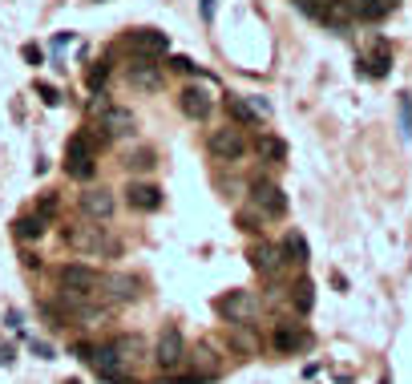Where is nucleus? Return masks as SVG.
<instances>
[{"instance_id":"f257e3e1","label":"nucleus","mask_w":412,"mask_h":384,"mask_svg":"<svg viewBox=\"0 0 412 384\" xmlns=\"http://www.w3.org/2000/svg\"><path fill=\"white\" fill-rule=\"evenodd\" d=\"M65 174L77 178V182H89L97 174V154H93V138L81 130L69 138V150H65Z\"/></svg>"},{"instance_id":"f03ea898","label":"nucleus","mask_w":412,"mask_h":384,"mask_svg":"<svg viewBox=\"0 0 412 384\" xmlns=\"http://www.w3.org/2000/svg\"><path fill=\"white\" fill-rule=\"evenodd\" d=\"M206 150H210L218 162H239V158L247 154V138H243V130H234V125H218V130H210Z\"/></svg>"},{"instance_id":"7ed1b4c3","label":"nucleus","mask_w":412,"mask_h":384,"mask_svg":"<svg viewBox=\"0 0 412 384\" xmlns=\"http://www.w3.org/2000/svg\"><path fill=\"white\" fill-rule=\"evenodd\" d=\"M251 211H259L267 222H271V218H283L287 215V194L279 191L275 182H263V178H259V182H251Z\"/></svg>"},{"instance_id":"20e7f679","label":"nucleus","mask_w":412,"mask_h":384,"mask_svg":"<svg viewBox=\"0 0 412 384\" xmlns=\"http://www.w3.org/2000/svg\"><path fill=\"white\" fill-rule=\"evenodd\" d=\"M93 360V368H97V376L105 384H130V360L117 352L114 344H105V348H97L89 356Z\"/></svg>"},{"instance_id":"39448f33","label":"nucleus","mask_w":412,"mask_h":384,"mask_svg":"<svg viewBox=\"0 0 412 384\" xmlns=\"http://www.w3.org/2000/svg\"><path fill=\"white\" fill-rule=\"evenodd\" d=\"M214 312L223 315V320H230V324H247L259 312V299H255L251 291H230V295L214 299Z\"/></svg>"},{"instance_id":"423d86ee","label":"nucleus","mask_w":412,"mask_h":384,"mask_svg":"<svg viewBox=\"0 0 412 384\" xmlns=\"http://www.w3.org/2000/svg\"><path fill=\"white\" fill-rule=\"evenodd\" d=\"M57 283L69 291H89V295H97L101 271H93L89 263H65V267H57Z\"/></svg>"},{"instance_id":"0eeeda50","label":"nucleus","mask_w":412,"mask_h":384,"mask_svg":"<svg viewBox=\"0 0 412 384\" xmlns=\"http://www.w3.org/2000/svg\"><path fill=\"white\" fill-rule=\"evenodd\" d=\"M130 49L141 61H158V57L170 53V37L158 33V28H137V33H130Z\"/></svg>"},{"instance_id":"6e6552de","label":"nucleus","mask_w":412,"mask_h":384,"mask_svg":"<svg viewBox=\"0 0 412 384\" xmlns=\"http://www.w3.org/2000/svg\"><path fill=\"white\" fill-rule=\"evenodd\" d=\"M186 356V340L178 328H166L158 336V348H154V360H158V368H178Z\"/></svg>"},{"instance_id":"1a4fd4ad","label":"nucleus","mask_w":412,"mask_h":384,"mask_svg":"<svg viewBox=\"0 0 412 384\" xmlns=\"http://www.w3.org/2000/svg\"><path fill=\"white\" fill-rule=\"evenodd\" d=\"M178 105H182V114L190 121H206L210 110H214V97L206 94L203 85H186L182 94H178Z\"/></svg>"},{"instance_id":"9d476101","label":"nucleus","mask_w":412,"mask_h":384,"mask_svg":"<svg viewBox=\"0 0 412 384\" xmlns=\"http://www.w3.org/2000/svg\"><path fill=\"white\" fill-rule=\"evenodd\" d=\"M101 130H105L110 138H126V134H134V130H137L134 110H121V105H105V110H101Z\"/></svg>"},{"instance_id":"9b49d317","label":"nucleus","mask_w":412,"mask_h":384,"mask_svg":"<svg viewBox=\"0 0 412 384\" xmlns=\"http://www.w3.org/2000/svg\"><path fill=\"white\" fill-rule=\"evenodd\" d=\"M275 348L283 352V356H295L307 348V332H303V324L295 320H287V324H275Z\"/></svg>"},{"instance_id":"f8f14e48","label":"nucleus","mask_w":412,"mask_h":384,"mask_svg":"<svg viewBox=\"0 0 412 384\" xmlns=\"http://www.w3.org/2000/svg\"><path fill=\"white\" fill-rule=\"evenodd\" d=\"M65 239L81 251H117V243L101 231V227H81V231H65Z\"/></svg>"},{"instance_id":"ddd939ff","label":"nucleus","mask_w":412,"mask_h":384,"mask_svg":"<svg viewBox=\"0 0 412 384\" xmlns=\"http://www.w3.org/2000/svg\"><path fill=\"white\" fill-rule=\"evenodd\" d=\"M114 207H117V198H114V191H105V186H101V191L93 186V191L81 194V211H85L89 218H97V222L114 215Z\"/></svg>"},{"instance_id":"4468645a","label":"nucleus","mask_w":412,"mask_h":384,"mask_svg":"<svg viewBox=\"0 0 412 384\" xmlns=\"http://www.w3.org/2000/svg\"><path fill=\"white\" fill-rule=\"evenodd\" d=\"M251 267H255V271H263V275L271 279V275L283 271V251L271 247V243H255V247H251Z\"/></svg>"},{"instance_id":"2eb2a0df","label":"nucleus","mask_w":412,"mask_h":384,"mask_svg":"<svg viewBox=\"0 0 412 384\" xmlns=\"http://www.w3.org/2000/svg\"><path fill=\"white\" fill-rule=\"evenodd\" d=\"M101 295L114 299V304H130V299H137V279L134 275H105L101 279Z\"/></svg>"},{"instance_id":"dca6fc26","label":"nucleus","mask_w":412,"mask_h":384,"mask_svg":"<svg viewBox=\"0 0 412 384\" xmlns=\"http://www.w3.org/2000/svg\"><path fill=\"white\" fill-rule=\"evenodd\" d=\"M126 198H130V207H134V211H146V215L162 207V191H158V186H150V182H130Z\"/></svg>"},{"instance_id":"f3484780","label":"nucleus","mask_w":412,"mask_h":384,"mask_svg":"<svg viewBox=\"0 0 412 384\" xmlns=\"http://www.w3.org/2000/svg\"><path fill=\"white\" fill-rule=\"evenodd\" d=\"M283 263H295V267H303L307 259H311V251H307V239L299 235V231H291V235H283Z\"/></svg>"},{"instance_id":"a211bd4d","label":"nucleus","mask_w":412,"mask_h":384,"mask_svg":"<svg viewBox=\"0 0 412 384\" xmlns=\"http://www.w3.org/2000/svg\"><path fill=\"white\" fill-rule=\"evenodd\" d=\"M392 8H396V0H352V17H360V21H380Z\"/></svg>"},{"instance_id":"6ab92c4d","label":"nucleus","mask_w":412,"mask_h":384,"mask_svg":"<svg viewBox=\"0 0 412 384\" xmlns=\"http://www.w3.org/2000/svg\"><path fill=\"white\" fill-rule=\"evenodd\" d=\"M12 235L21 243H33V239H45V218L41 215H24L12 222Z\"/></svg>"},{"instance_id":"aec40b11","label":"nucleus","mask_w":412,"mask_h":384,"mask_svg":"<svg viewBox=\"0 0 412 384\" xmlns=\"http://www.w3.org/2000/svg\"><path fill=\"white\" fill-rule=\"evenodd\" d=\"M130 81L134 85H141V89H158V81H162V73L154 61H137V65H130Z\"/></svg>"},{"instance_id":"412c9836","label":"nucleus","mask_w":412,"mask_h":384,"mask_svg":"<svg viewBox=\"0 0 412 384\" xmlns=\"http://www.w3.org/2000/svg\"><path fill=\"white\" fill-rule=\"evenodd\" d=\"M227 110H230L239 121H243V125H259V121H263V114L255 110L247 97H227Z\"/></svg>"},{"instance_id":"4be33fe9","label":"nucleus","mask_w":412,"mask_h":384,"mask_svg":"<svg viewBox=\"0 0 412 384\" xmlns=\"http://www.w3.org/2000/svg\"><path fill=\"white\" fill-rule=\"evenodd\" d=\"M360 65H368V77H384V73L392 69V53H388V45H376L372 49V57L368 61H360Z\"/></svg>"},{"instance_id":"5701e85b","label":"nucleus","mask_w":412,"mask_h":384,"mask_svg":"<svg viewBox=\"0 0 412 384\" xmlns=\"http://www.w3.org/2000/svg\"><path fill=\"white\" fill-rule=\"evenodd\" d=\"M57 211H61V198H57L53 191H45L41 198H37V211H33V215H41L49 222V218H57Z\"/></svg>"},{"instance_id":"b1692460","label":"nucleus","mask_w":412,"mask_h":384,"mask_svg":"<svg viewBox=\"0 0 412 384\" xmlns=\"http://www.w3.org/2000/svg\"><path fill=\"white\" fill-rule=\"evenodd\" d=\"M259 154H267L271 162H279V158H283V142H279V138H267V134H259Z\"/></svg>"},{"instance_id":"393cba45","label":"nucleus","mask_w":412,"mask_h":384,"mask_svg":"<svg viewBox=\"0 0 412 384\" xmlns=\"http://www.w3.org/2000/svg\"><path fill=\"white\" fill-rule=\"evenodd\" d=\"M291 304H295V312H307V308H311V288H307V283L291 288Z\"/></svg>"},{"instance_id":"a878e982","label":"nucleus","mask_w":412,"mask_h":384,"mask_svg":"<svg viewBox=\"0 0 412 384\" xmlns=\"http://www.w3.org/2000/svg\"><path fill=\"white\" fill-rule=\"evenodd\" d=\"M105 77H110V65H105V61H101V65H93V69H89V89H93V94H97V89L105 85Z\"/></svg>"},{"instance_id":"bb28decb","label":"nucleus","mask_w":412,"mask_h":384,"mask_svg":"<svg viewBox=\"0 0 412 384\" xmlns=\"http://www.w3.org/2000/svg\"><path fill=\"white\" fill-rule=\"evenodd\" d=\"M295 4L303 8V12H307V17H316V21H320L323 8H327V0H295Z\"/></svg>"},{"instance_id":"cd10ccee","label":"nucleus","mask_w":412,"mask_h":384,"mask_svg":"<svg viewBox=\"0 0 412 384\" xmlns=\"http://www.w3.org/2000/svg\"><path fill=\"white\" fill-rule=\"evenodd\" d=\"M400 121H404V134H412V97H400Z\"/></svg>"},{"instance_id":"c85d7f7f","label":"nucleus","mask_w":412,"mask_h":384,"mask_svg":"<svg viewBox=\"0 0 412 384\" xmlns=\"http://www.w3.org/2000/svg\"><path fill=\"white\" fill-rule=\"evenodd\" d=\"M24 61H28V65H41V49H37V45H24Z\"/></svg>"},{"instance_id":"c756f323","label":"nucleus","mask_w":412,"mask_h":384,"mask_svg":"<svg viewBox=\"0 0 412 384\" xmlns=\"http://www.w3.org/2000/svg\"><path fill=\"white\" fill-rule=\"evenodd\" d=\"M170 69H182V73H190V69H194V61H190V57H174V61H170Z\"/></svg>"},{"instance_id":"7c9ffc66","label":"nucleus","mask_w":412,"mask_h":384,"mask_svg":"<svg viewBox=\"0 0 412 384\" xmlns=\"http://www.w3.org/2000/svg\"><path fill=\"white\" fill-rule=\"evenodd\" d=\"M33 352H37L41 360H53V352H49V344H33Z\"/></svg>"},{"instance_id":"2f4dec72","label":"nucleus","mask_w":412,"mask_h":384,"mask_svg":"<svg viewBox=\"0 0 412 384\" xmlns=\"http://www.w3.org/2000/svg\"><path fill=\"white\" fill-rule=\"evenodd\" d=\"M0 364H12V348L8 344H0Z\"/></svg>"},{"instance_id":"473e14b6","label":"nucleus","mask_w":412,"mask_h":384,"mask_svg":"<svg viewBox=\"0 0 412 384\" xmlns=\"http://www.w3.org/2000/svg\"><path fill=\"white\" fill-rule=\"evenodd\" d=\"M203 17L206 21H214V0H203Z\"/></svg>"}]
</instances>
